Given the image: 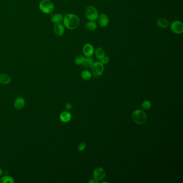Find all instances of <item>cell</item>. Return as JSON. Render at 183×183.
<instances>
[{
    "instance_id": "1",
    "label": "cell",
    "mask_w": 183,
    "mask_h": 183,
    "mask_svg": "<svg viewBox=\"0 0 183 183\" xmlns=\"http://www.w3.org/2000/svg\"><path fill=\"white\" fill-rule=\"evenodd\" d=\"M64 26L69 30H74L80 24V20L77 15L69 13L65 15L63 19Z\"/></svg>"
},
{
    "instance_id": "2",
    "label": "cell",
    "mask_w": 183,
    "mask_h": 183,
    "mask_svg": "<svg viewBox=\"0 0 183 183\" xmlns=\"http://www.w3.org/2000/svg\"><path fill=\"white\" fill-rule=\"evenodd\" d=\"M132 119L135 123L138 125H142L146 123L147 120V116L146 112L141 110H137L132 115Z\"/></svg>"
},
{
    "instance_id": "3",
    "label": "cell",
    "mask_w": 183,
    "mask_h": 183,
    "mask_svg": "<svg viewBox=\"0 0 183 183\" xmlns=\"http://www.w3.org/2000/svg\"><path fill=\"white\" fill-rule=\"evenodd\" d=\"M39 7L40 10L45 14L51 13L54 10V4L50 0H42Z\"/></svg>"
},
{
    "instance_id": "4",
    "label": "cell",
    "mask_w": 183,
    "mask_h": 183,
    "mask_svg": "<svg viewBox=\"0 0 183 183\" xmlns=\"http://www.w3.org/2000/svg\"><path fill=\"white\" fill-rule=\"evenodd\" d=\"M84 13L86 18L89 21H95L98 16L97 10L93 6H88L84 10Z\"/></svg>"
},
{
    "instance_id": "5",
    "label": "cell",
    "mask_w": 183,
    "mask_h": 183,
    "mask_svg": "<svg viewBox=\"0 0 183 183\" xmlns=\"http://www.w3.org/2000/svg\"><path fill=\"white\" fill-rule=\"evenodd\" d=\"M91 69L93 75L98 76L103 74L104 71V67L101 62L97 61L93 63Z\"/></svg>"
},
{
    "instance_id": "6",
    "label": "cell",
    "mask_w": 183,
    "mask_h": 183,
    "mask_svg": "<svg viewBox=\"0 0 183 183\" xmlns=\"http://www.w3.org/2000/svg\"><path fill=\"white\" fill-rule=\"evenodd\" d=\"M170 30L175 34H181L183 32V24L181 21H174L170 24Z\"/></svg>"
},
{
    "instance_id": "7",
    "label": "cell",
    "mask_w": 183,
    "mask_h": 183,
    "mask_svg": "<svg viewBox=\"0 0 183 183\" xmlns=\"http://www.w3.org/2000/svg\"><path fill=\"white\" fill-rule=\"evenodd\" d=\"M97 20L98 25L102 28L107 27L109 23V18L108 16L105 13H101L98 15Z\"/></svg>"
},
{
    "instance_id": "8",
    "label": "cell",
    "mask_w": 183,
    "mask_h": 183,
    "mask_svg": "<svg viewBox=\"0 0 183 183\" xmlns=\"http://www.w3.org/2000/svg\"><path fill=\"white\" fill-rule=\"evenodd\" d=\"M82 52L84 56L86 57H92L94 54L95 49L92 44H86L83 47Z\"/></svg>"
},
{
    "instance_id": "9",
    "label": "cell",
    "mask_w": 183,
    "mask_h": 183,
    "mask_svg": "<svg viewBox=\"0 0 183 183\" xmlns=\"http://www.w3.org/2000/svg\"><path fill=\"white\" fill-rule=\"evenodd\" d=\"M93 174L95 179L98 181L103 180L106 176V172L105 170L101 167L96 168L93 171Z\"/></svg>"
},
{
    "instance_id": "10",
    "label": "cell",
    "mask_w": 183,
    "mask_h": 183,
    "mask_svg": "<svg viewBox=\"0 0 183 183\" xmlns=\"http://www.w3.org/2000/svg\"><path fill=\"white\" fill-rule=\"evenodd\" d=\"M54 32L57 36H62L65 33V26L61 23L55 24Z\"/></svg>"
},
{
    "instance_id": "11",
    "label": "cell",
    "mask_w": 183,
    "mask_h": 183,
    "mask_svg": "<svg viewBox=\"0 0 183 183\" xmlns=\"http://www.w3.org/2000/svg\"><path fill=\"white\" fill-rule=\"evenodd\" d=\"M25 105V99L22 97H19L15 99L14 102V107L16 109L21 110L24 107Z\"/></svg>"
},
{
    "instance_id": "12",
    "label": "cell",
    "mask_w": 183,
    "mask_h": 183,
    "mask_svg": "<svg viewBox=\"0 0 183 183\" xmlns=\"http://www.w3.org/2000/svg\"><path fill=\"white\" fill-rule=\"evenodd\" d=\"M71 114L68 111H64L60 115V119L64 123H67L71 121Z\"/></svg>"
},
{
    "instance_id": "13",
    "label": "cell",
    "mask_w": 183,
    "mask_h": 183,
    "mask_svg": "<svg viewBox=\"0 0 183 183\" xmlns=\"http://www.w3.org/2000/svg\"><path fill=\"white\" fill-rule=\"evenodd\" d=\"M157 25L159 28H167L169 26V21L165 18H160L157 21Z\"/></svg>"
},
{
    "instance_id": "14",
    "label": "cell",
    "mask_w": 183,
    "mask_h": 183,
    "mask_svg": "<svg viewBox=\"0 0 183 183\" xmlns=\"http://www.w3.org/2000/svg\"><path fill=\"white\" fill-rule=\"evenodd\" d=\"M95 55L96 58H97L98 60L101 61L105 55V50L102 47H98L95 50Z\"/></svg>"
},
{
    "instance_id": "15",
    "label": "cell",
    "mask_w": 183,
    "mask_h": 183,
    "mask_svg": "<svg viewBox=\"0 0 183 183\" xmlns=\"http://www.w3.org/2000/svg\"><path fill=\"white\" fill-rule=\"evenodd\" d=\"M11 77L7 74H0V83L2 84H8L11 82Z\"/></svg>"
},
{
    "instance_id": "16",
    "label": "cell",
    "mask_w": 183,
    "mask_h": 183,
    "mask_svg": "<svg viewBox=\"0 0 183 183\" xmlns=\"http://www.w3.org/2000/svg\"><path fill=\"white\" fill-rule=\"evenodd\" d=\"M64 16L61 13H56L53 15L50 18V21L54 24L60 23L63 21Z\"/></svg>"
},
{
    "instance_id": "17",
    "label": "cell",
    "mask_w": 183,
    "mask_h": 183,
    "mask_svg": "<svg viewBox=\"0 0 183 183\" xmlns=\"http://www.w3.org/2000/svg\"><path fill=\"white\" fill-rule=\"evenodd\" d=\"M97 28V24L95 21H88L86 24V28L89 31H93Z\"/></svg>"
},
{
    "instance_id": "18",
    "label": "cell",
    "mask_w": 183,
    "mask_h": 183,
    "mask_svg": "<svg viewBox=\"0 0 183 183\" xmlns=\"http://www.w3.org/2000/svg\"><path fill=\"white\" fill-rule=\"evenodd\" d=\"M93 63H94V60L91 57H86L85 58L84 62L82 65L85 67L89 68L92 67Z\"/></svg>"
},
{
    "instance_id": "19",
    "label": "cell",
    "mask_w": 183,
    "mask_h": 183,
    "mask_svg": "<svg viewBox=\"0 0 183 183\" xmlns=\"http://www.w3.org/2000/svg\"><path fill=\"white\" fill-rule=\"evenodd\" d=\"M0 182L2 183H13L15 181L12 177L7 175L1 178Z\"/></svg>"
},
{
    "instance_id": "20",
    "label": "cell",
    "mask_w": 183,
    "mask_h": 183,
    "mask_svg": "<svg viewBox=\"0 0 183 183\" xmlns=\"http://www.w3.org/2000/svg\"><path fill=\"white\" fill-rule=\"evenodd\" d=\"M84 58L83 55H77L74 58V63L77 65H81L84 62Z\"/></svg>"
},
{
    "instance_id": "21",
    "label": "cell",
    "mask_w": 183,
    "mask_h": 183,
    "mask_svg": "<svg viewBox=\"0 0 183 183\" xmlns=\"http://www.w3.org/2000/svg\"><path fill=\"white\" fill-rule=\"evenodd\" d=\"M81 77L84 80H89L92 77V74L88 71H84L81 74Z\"/></svg>"
},
{
    "instance_id": "22",
    "label": "cell",
    "mask_w": 183,
    "mask_h": 183,
    "mask_svg": "<svg viewBox=\"0 0 183 183\" xmlns=\"http://www.w3.org/2000/svg\"><path fill=\"white\" fill-rule=\"evenodd\" d=\"M142 108L144 110H148L151 107V104L150 102L149 101H144L142 103Z\"/></svg>"
},
{
    "instance_id": "23",
    "label": "cell",
    "mask_w": 183,
    "mask_h": 183,
    "mask_svg": "<svg viewBox=\"0 0 183 183\" xmlns=\"http://www.w3.org/2000/svg\"><path fill=\"white\" fill-rule=\"evenodd\" d=\"M86 148V144L84 142H83V143H81L79 144V147H78V150L79 151H83L85 150Z\"/></svg>"
},
{
    "instance_id": "24",
    "label": "cell",
    "mask_w": 183,
    "mask_h": 183,
    "mask_svg": "<svg viewBox=\"0 0 183 183\" xmlns=\"http://www.w3.org/2000/svg\"><path fill=\"white\" fill-rule=\"evenodd\" d=\"M109 61H110L109 57L108 56H105V55L104 57L101 60V62L103 65H105V64H107Z\"/></svg>"
},
{
    "instance_id": "25",
    "label": "cell",
    "mask_w": 183,
    "mask_h": 183,
    "mask_svg": "<svg viewBox=\"0 0 183 183\" xmlns=\"http://www.w3.org/2000/svg\"><path fill=\"white\" fill-rule=\"evenodd\" d=\"M72 108V105L70 103H68L65 105V109L67 110H70Z\"/></svg>"
},
{
    "instance_id": "26",
    "label": "cell",
    "mask_w": 183,
    "mask_h": 183,
    "mask_svg": "<svg viewBox=\"0 0 183 183\" xmlns=\"http://www.w3.org/2000/svg\"><path fill=\"white\" fill-rule=\"evenodd\" d=\"M89 182L90 183H98L99 182V181L96 180V179H93V180H90Z\"/></svg>"
},
{
    "instance_id": "27",
    "label": "cell",
    "mask_w": 183,
    "mask_h": 183,
    "mask_svg": "<svg viewBox=\"0 0 183 183\" xmlns=\"http://www.w3.org/2000/svg\"><path fill=\"white\" fill-rule=\"evenodd\" d=\"M2 175H3V171L0 168V176H2Z\"/></svg>"
}]
</instances>
